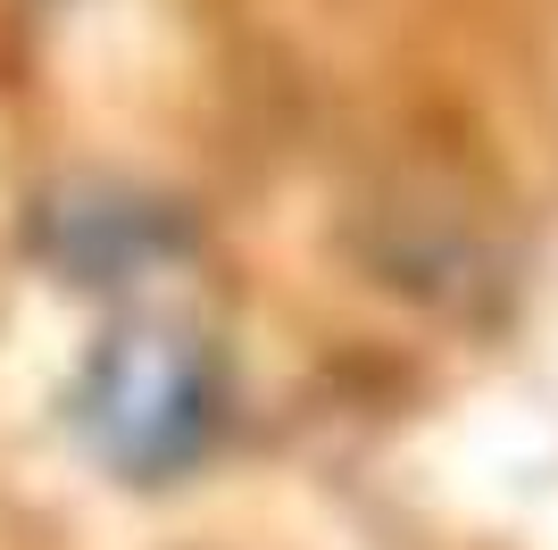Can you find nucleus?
<instances>
[{"mask_svg": "<svg viewBox=\"0 0 558 550\" xmlns=\"http://www.w3.org/2000/svg\"><path fill=\"white\" fill-rule=\"evenodd\" d=\"M75 434L125 483H175L226 434V359L184 318H125L75 375Z\"/></svg>", "mask_w": 558, "mask_h": 550, "instance_id": "f257e3e1", "label": "nucleus"}]
</instances>
